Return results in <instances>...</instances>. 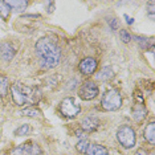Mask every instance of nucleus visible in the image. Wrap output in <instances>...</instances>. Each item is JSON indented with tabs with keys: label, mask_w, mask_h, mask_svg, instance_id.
Wrapping results in <instances>:
<instances>
[{
	"label": "nucleus",
	"mask_w": 155,
	"mask_h": 155,
	"mask_svg": "<svg viewBox=\"0 0 155 155\" xmlns=\"http://www.w3.org/2000/svg\"><path fill=\"white\" fill-rule=\"evenodd\" d=\"M117 138H118V142L125 149H131L135 144V131L130 126H121L118 129Z\"/></svg>",
	"instance_id": "nucleus-4"
},
{
	"label": "nucleus",
	"mask_w": 155,
	"mask_h": 155,
	"mask_svg": "<svg viewBox=\"0 0 155 155\" xmlns=\"http://www.w3.org/2000/svg\"><path fill=\"white\" fill-rule=\"evenodd\" d=\"M149 16H150V19H154V3L153 2L149 3Z\"/></svg>",
	"instance_id": "nucleus-22"
},
{
	"label": "nucleus",
	"mask_w": 155,
	"mask_h": 155,
	"mask_svg": "<svg viewBox=\"0 0 155 155\" xmlns=\"http://www.w3.org/2000/svg\"><path fill=\"white\" fill-rule=\"evenodd\" d=\"M81 126H82V129L86 130V131H93L98 126V119L94 117H86L82 121V123H81Z\"/></svg>",
	"instance_id": "nucleus-10"
},
{
	"label": "nucleus",
	"mask_w": 155,
	"mask_h": 155,
	"mask_svg": "<svg viewBox=\"0 0 155 155\" xmlns=\"http://www.w3.org/2000/svg\"><path fill=\"white\" fill-rule=\"evenodd\" d=\"M36 54L40 58V64L45 69L54 68L60 61V49L54 44V41L44 37L37 41L36 47Z\"/></svg>",
	"instance_id": "nucleus-1"
},
{
	"label": "nucleus",
	"mask_w": 155,
	"mask_h": 155,
	"mask_svg": "<svg viewBox=\"0 0 155 155\" xmlns=\"http://www.w3.org/2000/svg\"><path fill=\"white\" fill-rule=\"evenodd\" d=\"M87 155H107V150L101 144H89L86 149Z\"/></svg>",
	"instance_id": "nucleus-11"
},
{
	"label": "nucleus",
	"mask_w": 155,
	"mask_h": 155,
	"mask_svg": "<svg viewBox=\"0 0 155 155\" xmlns=\"http://www.w3.org/2000/svg\"><path fill=\"white\" fill-rule=\"evenodd\" d=\"M31 131V126L29 125H23V126H20L19 129L15 131L16 135H25V134H28Z\"/></svg>",
	"instance_id": "nucleus-19"
},
{
	"label": "nucleus",
	"mask_w": 155,
	"mask_h": 155,
	"mask_svg": "<svg viewBox=\"0 0 155 155\" xmlns=\"http://www.w3.org/2000/svg\"><path fill=\"white\" fill-rule=\"evenodd\" d=\"M135 155H147V153H146V151H143V150H138L135 153Z\"/></svg>",
	"instance_id": "nucleus-25"
},
{
	"label": "nucleus",
	"mask_w": 155,
	"mask_h": 155,
	"mask_svg": "<svg viewBox=\"0 0 155 155\" xmlns=\"http://www.w3.org/2000/svg\"><path fill=\"white\" fill-rule=\"evenodd\" d=\"M60 111H61L62 115H65V117L73 118L81 111V107L74 98H65V100L61 102V105H60Z\"/></svg>",
	"instance_id": "nucleus-5"
},
{
	"label": "nucleus",
	"mask_w": 155,
	"mask_h": 155,
	"mask_svg": "<svg viewBox=\"0 0 155 155\" xmlns=\"http://www.w3.org/2000/svg\"><path fill=\"white\" fill-rule=\"evenodd\" d=\"M9 12H11V8L8 7V4L5 2H0V17L5 20L9 16Z\"/></svg>",
	"instance_id": "nucleus-15"
},
{
	"label": "nucleus",
	"mask_w": 155,
	"mask_h": 155,
	"mask_svg": "<svg viewBox=\"0 0 155 155\" xmlns=\"http://www.w3.org/2000/svg\"><path fill=\"white\" fill-rule=\"evenodd\" d=\"M144 138L149 143H154L155 140V123L151 122L149 125L146 126V129H144Z\"/></svg>",
	"instance_id": "nucleus-13"
},
{
	"label": "nucleus",
	"mask_w": 155,
	"mask_h": 155,
	"mask_svg": "<svg viewBox=\"0 0 155 155\" xmlns=\"http://www.w3.org/2000/svg\"><path fill=\"white\" fill-rule=\"evenodd\" d=\"M125 17H126V20H127V24H133V23H134V19H131V17H129L127 15H125Z\"/></svg>",
	"instance_id": "nucleus-24"
},
{
	"label": "nucleus",
	"mask_w": 155,
	"mask_h": 155,
	"mask_svg": "<svg viewBox=\"0 0 155 155\" xmlns=\"http://www.w3.org/2000/svg\"><path fill=\"white\" fill-rule=\"evenodd\" d=\"M0 53H2V57L5 61H11L12 57L15 56V49L9 43H3L0 45Z\"/></svg>",
	"instance_id": "nucleus-9"
},
{
	"label": "nucleus",
	"mask_w": 155,
	"mask_h": 155,
	"mask_svg": "<svg viewBox=\"0 0 155 155\" xmlns=\"http://www.w3.org/2000/svg\"><path fill=\"white\" fill-rule=\"evenodd\" d=\"M7 91H8V80L5 77H0V96H7Z\"/></svg>",
	"instance_id": "nucleus-16"
},
{
	"label": "nucleus",
	"mask_w": 155,
	"mask_h": 155,
	"mask_svg": "<svg viewBox=\"0 0 155 155\" xmlns=\"http://www.w3.org/2000/svg\"><path fill=\"white\" fill-rule=\"evenodd\" d=\"M23 114L28 115V117H38L41 113L38 111L37 109H35V107H27V109H24L23 110Z\"/></svg>",
	"instance_id": "nucleus-18"
},
{
	"label": "nucleus",
	"mask_w": 155,
	"mask_h": 155,
	"mask_svg": "<svg viewBox=\"0 0 155 155\" xmlns=\"http://www.w3.org/2000/svg\"><path fill=\"white\" fill-rule=\"evenodd\" d=\"M97 69V61L94 58L87 57L85 60H82L80 64V70L84 73V74H91L94 73Z\"/></svg>",
	"instance_id": "nucleus-8"
},
{
	"label": "nucleus",
	"mask_w": 155,
	"mask_h": 155,
	"mask_svg": "<svg viewBox=\"0 0 155 155\" xmlns=\"http://www.w3.org/2000/svg\"><path fill=\"white\" fill-rule=\"evenodd\" d=\"M110 25H113V29H117V25H118L117 20H115V19H113L111 21H110Z\"/></svg>",
	"instance_id": "nucleus-23"
},
{
	"label": "nucleus",
	"mask_w": 155,
	"mask_h": 155,
	"mask_svg": "<svg viewBox=\"0 0 155 155\" xmlns=\"http://www.w3.org/2000/svg\"><path fill=\"white\" fill-rule=\"evenodd\" d=\"M121 105H122V97L118 90H114V89L109 90L102 97V107L105 110H109V111L118 110L121 107Z\"/></svg>",
	"instance_id": "nucleus-3"
},
{
	"label": "nucleus",
	"mask_w": 155,
	"mask_h": 155,
	"mask_svg": "<svg viewBox=\"0 0 155 155\" xmlns=\"http://www.w3.org/2000/svg\"><path fill=\"white\" fill-rule=\"evenodd\" d=\"M11 155H43L41 149L35 143H24L11 150Z\"/></svg>",
	"instance_id": "nucleus-6"
},
{
	"label": "nucleus",
	"mask_w": 155,
	"mask_h": 155,
	"mask_svg": "<svg viewBox=\"0 0 155 155\" xmlns=\"http://www.w3.org/2000/svg\"><path fill=\"white\" fill-rule=\"evenodd\" d=\"M113 76H114V72H113V69H111V68H109V66H105V68H102V69H101V72L98 73L96 77H97V80L107 81V80H110Z\"/></svg>",
	"instance_id": "nucleus-14"
},
{
	"label": "nucleus",
	"mask_w": 155,
	"mask_h": 155,
	"mask_svg": "<svg viewBox=\"0 0 155 155\" xmlns=\"http://www.w3.org/2000/svg\"><path fill=\"white\" fill-rule=\"evenodd\" d=\"M11 93H12L13 101L19 106L36 104L40 100V90L37 87L24 86L21 84H13L11 86Z\"/></svg>",
	"instance_id": "nucleus-2"
},
{
	"label": "nucleus",
	"mask_w": 155,
	"mask_h": 155,
	"mask_svg": "<svg viewBox=\"0 0 155 155\" xmlns=\"http://www.w3.org/2000/svg\"><path fill=\"white\" fill-rule=\"evenodd\" d=\"M97 94H98V86L94 82H90V81L85 82L80 89V97L86 101L96 98Z\"/></svg>",
	"instance_id": "nucleus-7"
},
{
	"label": "nucleus",
	"mask_w": 155,
	"mask_h": 155,
	"mask_svg": "<svg viewBox=\"0 0 155 155\" xmlns=\"http://www.w3.org/2000/svg\"><path fill=\"white\" fill-rule=\"evenodd\" d=\"M5 3L8 4L9 8L15 9V11H17V12L25 11V8L28 5V3L25 2V0H11V2H5Z\"/></svg>",
	"instance_id": "nucleus-12"
},
{
	"label": "nucleus",
	"mask_w": 155,
	"mask_h": 155,
	"mask_svg": "<svg viewBox=\"0 0 155 155\" xmlns=\"http://www.w3.org/2000/svg\"><path fill=\"white\" fill-rule=\"evenodd\" d=\"M87 146H89V143H87V140H81V142L77 143V150H78L80 153H86Z\"/></svg>",
	"instance_id": "nucleus-20"
},
{
	"label": "nucleus",
	"mask_w": 155,
	"mask_h": 155,
	"mask_svg": "<svg viewBox=\"0 0 155 155\" xmlns=\"http://www.w3.org/2000/svg\"><path fill=\"white\" fill-rule=\"evenodd\" d=\"M121 38H122V41L123 43H129L130 40H131V36H130V35L126 32V31H121Z\"/></svg>",
	"instance_id": "nucleus-21"
},
{
	"label": "nucleus",
	"mask_w": 155,
	"mask_h": 155,
	"mask_svg": "<svg viewBox=\"0 0 155 155\" xmlns=\"http://www.w3.org/2000/svg\"><path fill=\"white\" fill-rule=\"evenodd\" d=\"M144 114H146V111H144V109L142 106H137L133 111V115L137 121H140L142 118H144Z\"/></svg>",
	"instance_id": "nucleus-17"
}]
</instances>
